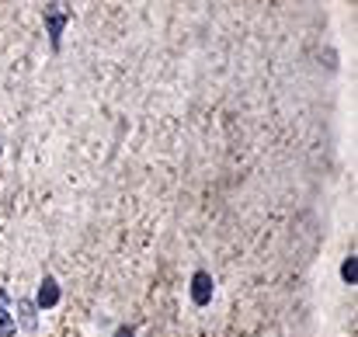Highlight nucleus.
Listing matches in <instances>:
<instances>
[{
    "label": "nucleus",
    "mask_w": 358,
    "mask_h": 337,
    "mask_svg": "<svg viewBox=\"0 0 358 337\" xmlns=\"http://www.w3.org/2000/svg\"><path fill=\"white\" fill-rule=\"evenodd\" d=\"M17 317H21V327H24V331H35V306H31L28 299L17 303Z\"/></svg>",
    "instance_id": "obj_5"
},
{
    "label": "nucleus",
    "mask_w": 358,
    "mask_h": 337,
    "mask_svg": "<svg viewBox=\"0 0 358 337\" xmlns=\"http://www.w3.org/2000/svg\"><path fill=\"white\" fill-rule=\"evenodd\" d=\"M341 275H345L348 282H355V257H348V261H345V268H341Z\"/></svg>",
    "instance_id": "obj_6"
},
{
    "label": "nucleus",
    "mask_w": 358,
    "mask_h": 337,
    "mask_svg": "<svg viewBox=\"0 0 358 337\" xmlns=\"http://www.w3.org/2000/svg\"><path fill=\"white\" fill-rule=\"evenodd\" d=\"M45 21H49V35H52V42L59 45V31H63L66 14H63V10H56V7H49V10H45Z\"/></svg>",
    "instance_id": "obj_3"
},
{
    "label": "nucleus",
    "mask_w": 358,
    "mask_h": 337,
    "mask_svg": "<svg viewBox=\"0 0 358 337\" xmlns=\"http://www.w3.org/2000/svg\"><path fill=\"white\" fill-rule=\"evenodd\" d=\"M209 296H213V278H209L206 271H199V275L192 278V299H195L199 306H206Z\"/></svg>",
    "instance_id": "obj_1"
},
{
    "label": "nucleus",
    "mask_w": 358,
    "mask_h": 337,
    "mask_svg": "<svg viewBox=\"0 0 358 337\" xmlns=\"http://www.w3.org/2000/svg\"><path fill=\"white\" fill-rule=\"evenodd\" d=\"M56 303H59V285H56V278H45L42 289H38V306L49 310V306H56Z\"/></svg>",
    "instance_id": "obj_2"
},
{
    "label": "nucleus",
    "mask_w": 358,
    "mask_h": 337,
    "mask_svg": "<svg viewBox=\"0 0 358 337\" xmlns=\"http://www.w3.org/2000/svg\"><path fill=\"white\" fill-rule=\"evenodd\" d=\"M0 337H14V320L7 313V292L0 289Z\"/></svg>",
    "instance_id": "obj_4"
},
{
    "label": "nucleus",
    "mask_w": 358,
    "mask_h": 337,
    "mask_svg": "<svg viewBox=\"0 0 358 337\" xmlns=\"http://www.w3.org/2000/svg\"><path fill=\"white\" fill-rule=\"evenodd\" d=\"M119 337H132V331H119Z\"/></svg>",
    "instance_id": "obj_7"
}]
</instances>
